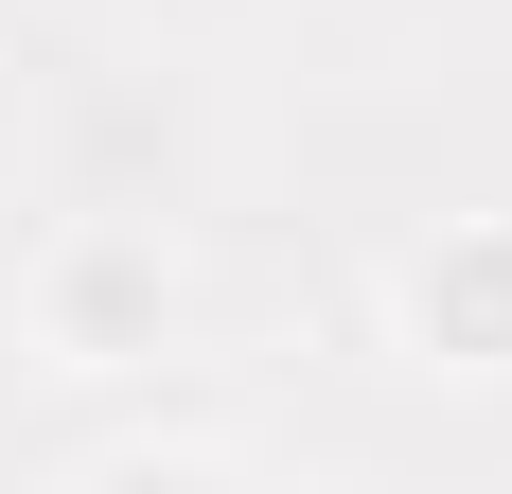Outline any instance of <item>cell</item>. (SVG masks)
<instances>
[{"mask_svg": "<svg viewBox=\"0 0 512 494\" xmlns=\"http://www.w3.org/2000/svg\"><path fill=\"white\" fill-rule=\"evenodd\" d=\"M424 336L512 353V247H460V265H424Z\"/></svg>", "mask_w": 512, "mask_h": 494, "instance_id": "cell-1", "label": "cell"}]
</instances>
